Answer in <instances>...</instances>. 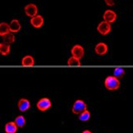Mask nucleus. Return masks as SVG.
<instances>
[{"mask_svg":"<svg viewBox=\"0 0 133 133\" xmlns=\"http://www.w3.org/2000/svg\"><path fill=\"white\" fill-rule=\"evenodd\" d=\"M105 87L109 91H116L120 88V81L114 76H108L105 79Z\"/></svg>","mask_w":133,"mask_h":133,"instance_id":"1","label":"nucleus"},{"mask_svg":"<svg viewBox=\"0 0 133 133\" xmlns=\"http://www.w3.org/2000/svg\"><path fill=\"white\" fill-rule=\"evenodd\" d=\"M87 109H88L87 104L82 100H77L74 103V105L72 106V113L78 115L79 114L87 110Z\"/></svg>","mask_w":133,"mask_h":133,"instance_id":"2","label":"nucleus"},{"mask_svg":"<svg viewBox=\"0 0 133 133\" xmlns=\"http://www.w3.org/2000/svg\"><path fill=\"white\" fill-rule=\"evenodd\" d=\"M36 106L39 111L44 112V111H47L48 109H49L51 107V102L49 98L43 97V98H41V99L37 102Z\"/></svg>","mask_w":133,"mask_h":133,"instance_id":"3","label":"nucleus"},{"mask_svg":"<svg viewBox=\"0 0 133 133\" xmlns=\"http://www.w3.org/2000/svg\"><path fill=\"white\" fill-rule=\"evenodd\" d=\"M97 31L99 32L101 35H107L111 31V25L106 21H101L97 26Z\"/></svg>","mask_w":133,"mask_h":133,"instance_id":"4","label":"nucleus"},{"mask_svg":"<svg viewBox=\"0 0 133 133\" xmlns=\"http://www.w3.org/2000/svg\"><path fill=\"white\" fill-rule=\"evenodd\" d=\"M72 56L75 57L77 59H82L84 56V48L79 44L74 45L71 49Z\"/></svg>","mask_w":133,"mask_h":133,"instance_id":"5","label":"nucleus"},{"mask_svg":"<svg viewBox=\"0 0 133 133\" xmlns=\"http://www.w3.org/2000/svg\"><path fill=\"white\" fill-rule=\"evenodd\" d=\"M25 13L29 17H34V16L38 15V7L34 3L27 4L25 7Z\"/></svg>","mask_w":133,"mask_h":133,"instance_id":"6","label":"nucleus"},{"mask_svg":"<svg viewBox=\"0 0 133 133\" xmlns=\"http://www.w3.org/2000/svg\"><path fill=\"white\" fill-rule=\"evenodd\" d=\"M103 18L104 21L111 24V23H114L117 19V14L115 11H112V10H106L105 11V13L103 15Z\"/></svg>","mask_w":133,"mask_h":133,"instance_id":"7","label":"nucleus"},{"mask_svg":"<svg viewBox=\"0 0 133 133\" xmlns=\"http://www.w3.org/2000/svg\"><path fill=\"white\" fill-rule=\"evenodd\" d=\"M43 23H44L43 17L42 16H40V15L34 16V17H31V19H30L31 25L34 28H35V29L41 28L43 25Z\"/></svg>","mask_w":133,"mask_h":133,"instance_id":"8","label":"nucleus"},{"mask_svg":"<svg viewBox=\"0 0 133 133\" xmlns=\"http://www.w3.org/2000/svg\"><path fill=\"white\" fill-rule=\"evenodd\" d=\"M31 105L30 102L28 99H25V98H21V99L19 100L18 103H17V107H18V109L21 112H25L28 109H30Z\"/></svg>","mask_w":133,"mask_h":133,"instance_id":"9","label":"nucleus"},{"mask_svg":"<svg viewBox=\"0 0 133 133\" xmlns=\"http://www.w3.org/2000/svg\"><path fill=\"white\" fill-rule=\"evenodd\" d=\"M108 51V46L105 43H99L95 47V52L98 56H104Z\"/></svg>","mask_w":133,"mask_h":133,"instance_id":"10","label":"nucleus"},{"mask_svg":"<svg viewBox=\"0 0 133 133\" xmlns=\"http://www.w3.org/2000/svg\"><path fill=\"white\" fill-rule=\"evenodd\" d=\"M9 28H10V32L11 33H17L21 30V25L20 21L17 19H13L10 22L9 24Z\"/></svg>","mask_w":133,"mask_h":133,"instance_id":"11","label":"nucleus"},{"mask_svg":"<svg viewBox=\"0 0 133 133\" xmlns=\"http://www.w3.org/2000/svg\"><path fill=\"white\" fill-rule=\"evenodd\" d=\"M17 126L14 122H9L6 123L4 127V130L6 133H16L17 131Z\"/></svg>","mask_w":133,"mask_h":133,"instance_id":"12","label":"nucleus"},{"mask_svg":"<svg viewBox=\"0 0 133 133\" xmlns=\"http://www.w3.org/2000/svg\"><path fill=\"white\" fill-rule=\"evenodd\" d=\"M10 33V28L9 25L6 22L0 23V36L3 37L6 34Z\"/></svg>","mask_w":133,"mask_h":133,"instance_id":"13","label":"nucleus"},{"mask_svg":"<svg viewBox=\"0 0 133 133\" xmlns=\"http://www.w3.org/2000/svg\"><path fill=\"white\" fill-rule=\"evenodd\" d=\"M22 65L25 66H32L34 65V59L33 58V56H25L23 57V59L21 61Z\"/></svg>","mask_w":133,"mask_h":133,"instance_id":"14","label":"nucleus"},{"mask_svg":"<svg viewBox=\"0 0 133 133\" xmlns=\"http://www.w3.org/2000/svg\"><path fill=\"white\" fill-rule=\"evenodd\" d=\"M14 123L17 126V128H23L25 127V123H26V120H25V118L23 116V115H19V116H17L15 118Z\"/></svg>","mask_w":133,"mask_h":133,"instance_id":"15","label":"nucleus"},{"mask_svg":"<svg viewBox=\"0 0 133 133\" xmlns=\"http://www.w3.org/2000/svg\"><path fill=\"white\" fill-rule=\"evenodd\" d=\"M10 45L7 43H0V54L2 56H8L10 53Z\"/></svg>","mask_w":133,"mask_h":133,"instance_id":"16","label":"nucleus"},{"mask_svg":"<svg viewBox=\"0 0 133 133\" xmlns=\"http://www.w3.org/2000/svg\"><path fill=\"white\" fill-rule=\"evenodd\" d=\"M3 42L4 43H7V44H11V43H13L15 42V36L12 33H8V34H6L3 37Z\"/></svg>","mask_w":133,"mask_h":133,"instance_id":"17","label":"nucleus"},{"mask_svg":"<svg viewBox=\"0 0 133 133\" xmlns=\"http://www.w3.org/2000/svg\"><path fill=\"white\" fill-rule=\"evenodd\" d=\"M90 118H91V113L88 109L78 114V119L80 121H82V122H87V121H88L90 119Z\"/></svg>","mask_w":133,"mask_h":133,"instance_id":"18","label":"nucleus"},{"mask_svg":"<svg viewBox=\"0 0 133 133\" xmlns=\"http://www.w3.org/2000/svg\"><path fill=\"white\" fill-rule=\"evenodd\" d=\"M125 75V70L123 68H116L114 70V76L117 78L118 79H120L124 77Z\"/></svg>","mask_w":133,"mask_h":133,"instance_id":"19","label":"nucleus"},{"mask_svg":"<svg viewBox=\"0 0 133 133\" xmlns=\"http://www.w3.org/2000/svg\"><path fill=\"white\" fill-rule=\"evenodd\" d=\"M67 64L68 65H70V66H78V65H81V62L79 59H77V58H75V57L72 56L70 58H69Z\"/></svg>","mask_w":133,"mask_h":133,"instance_id":"20","label":"nucleus"},{"mask_svg":"<svg viewBox=\"0 0 133 133\" xmlns=\"http://www.w3.org/2000/svg\"><path fill=\"white\" fill-rule=\"evenodd\" d=\"M115 1H116V0H105V3L108 6H109V7H112V6H114L115 4Z\"/></svg>","mask_w":133,"mask_h":133,"instance_id":"21","label":"nucleus"},{"mask_svg":"<svg viewBox=\"0 0 133 133\" xmlns=\"http://www.w3.org/2000/svg\"><path fill=\"white\" fill-rule=\"evenodd\" d=\"M82 133H93V132L91 131L90 130H84Z\"/></svg>","mask_w":133,"mask_h":133,"instance_id":"22","label":"nucleus"}]
</instances>
